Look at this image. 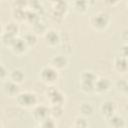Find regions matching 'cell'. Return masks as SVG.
<instances>
[{
    "label": "cell",
    "instance_id": "obj_1",
    "mask_svg": "<svg viewBox=\"0 0 128 128\" xmlns=\"http://www.w3.org/2000/svg\"><path fill=\"white\" fill-rule=\"evenodd\" d=\"M110 23H111V17L108 13L104 11H98L92 14L89 18L90 26L98 32L105 31L110 26Z\"/></svg>",
    "mask_w": 128,
    "mask_h": 128
},
{
    "label": "cell",
    "instance_id": "obj_2",
    "mask_svg": "<svg viewBox=\"0 0 128 128\" xmlns=\"http://www.w3.org/2000/svg\"><path fill=\"white\" fill-rule=\"evenodd\" d=\"M15 100L17 105L23 109L35 108L38 105V96L33 91H21Z\"/></svg>",
    "mask_w": 128,
    "mask_h": 128
},
{
    "label": "cell",
    "instance_id": "obj_3",
    "mask_svg": "<svg viewBox=\"0 0 128 128\" xmlns=\"http://www.w3.org/2000/svg\"><path fill=\"white\" fill-rule=\"evenodd\" d=\"M39 78L47 86H53L59 78V71L50 65L43 66L39 72Z\"/></svg>",
    "mask_w": 128,
    "mask_h": 128
},
{
    "label": "cell",
    "instance_id": "obj_4",
    "mask_svg": "<svg viewBox=\"0 0 128 128\" xmlns=\"http://www.w3.org/2000/svg\"><path fill=\"white\" fill-rule=\"evenodd\" d=\"M45 96L50 105H62L65 102L64 94L54 86H48L45 91Z\"/></svg>",
    "mask_w": 128,
    "mask_h": 128
},
{
    "label": "cell",
    "instance_id": "obj_5",
    "mask_svg": "<svg viewBox=\"0 0 128 128\" xmlns=\"http://www.w3.org/2000/svg\"><path fill=\"white\" fill-rule=\"evenodd\" d=\"M99 112L107 120L117 113V103L113 100H104L99 106Z\"/></svg>",
    "mask_w": 128,
    "mask_h": 128
},
{
    "label": "cell",
    "instance_id": "obj_6",
    "mask_svg": "<svg viewBox=\"0 0 128 128\" xmlns=\"http://www.w3.org/2000/svg\"><path fill=\"white\" fill-rule=\"evenodd\" d=\"M43 38H44L45 44L50 48H55L62 42L61 41V33L58 30L53 29V28L48 29V31L43 36Z\"/></svg>",
    "mask_w": 128,
    "mask_h": 128
},
{
    "label": "cell",
    "instance_id": "obj_7",
    "mask_svg": "<svg viewBox=\"0 0 128 128\" xmlns=\"http://www.w3.org/2000/svg\"><path fill=\"white\" fill-rule=\"evenodd\" d=\"M48 65H50L51 67H53L57 71H62V70H65L68 67L69 59H68L67 55H65V54L53 55L49 59V64Z\"/></svg>",
    "mask_w": 128,
    "mask_h": 128
},
{
    "label": "cell",
    "instance_id": "obj_8",
    "mask_svg": "<svg viewBox=\"0 0 128 128\" xmlns=\"http://www.w3.org/2000/svg\"><path fill=\"white\" fill-rule=\"evenodd\" d=\"M112 87V83L109 78L107 77H98L94 84V91L96 94H105L107 93Z\"/></svg>",
    "mask_w": 128,
    "mask_h": 128
},
{
    "label": "cell",
    "instance_id": "obj_9",
    "mask_svg": "<svg viewBox=\"0 0 128 128\" xmlns=\"http://www.w3.org/2000/svg\"><path fill=\"white\" fill-rule=\"evenodd\" d=\"M32 116L34 118V120L38 121L39 123H41L42 121H44L45 119L50 117V111H49V107L45 106L43 104L37 105L35 108H33V112H32Z\"/></svg>",
    "mask_w": 128,
    "mask_h": 128
},
{
    "label": "cell",
    "instance_id": "obj_10",
    "mask_svg": "<svg viewBox=\"0 0 128 128\" xmlns=\"http://www.w3.org/2000/svg\"><path fill=\"white\" fill-rule=\"evenodd\" d=\"M28 46L25 43V41L23 40L22 37H17L14 42L12 43V45L10 46V50L12 51L13 54L17 55V56H22L24 55L27 51H28Z\"/></svg>",
    "mask_w": 128,
    "mask_h": 128
},
{
    "label": "cell",
    "instance_id": "obj_11",
    "mask_svg": "<svg viewBox=\"0 0 128 128\" xmlns=\"http://www.w3.org/2000/svg\"><path fill=\"white\" fill-rule=\"evenodd\" d=\"M2 90L4 92V94L8 97H14L16 98L18 96V94L21 92L20 91V85L12 82L11 80H7L5 82H3V87H2Z\"/></svg>",
    "mask_w": 128,
    "mask_h": 128
},
{
    "label": "cell",
    "instance_id": "obj_12",
    "mask_svg": "<svg viewBox=\"0 0 128 128\" xmlns=\"http://www.w3.org/2000/svg\"><path fill=\"white\" fill-rule=\"evenodd\" d=\"M113 67L115 71L118 73H128V59L121 55L115 57L113 61Z\"/></svg>",
    "mask_w": 128,
    "mask_h": 128
},
{
    "label": "cell",
    "instance_id": "obj_13",
    "mask_svg": "<svg viewBox=\"0 0 128 128\" xmlns=\"http://www.w3.org/2000/svg\"><path fill=\"white\" fill-rule=\"evenodd\" d=\"M106 121L110 128H126L127 126L125 118L122 115H119L117 113L112 117H110L109 119H107Z\"/></svg>",
    "mask_w": 128,
    "mask_h": 128
},
{
    "label": "cell",
    "instance_id": "obj_14",
    "mask_svg": "<svg viewBox=\"0 0 128 128\" xmlns=\"http://www.w3.org/2000/svg\"><path fill=\"white\" fill-rule=\"evenodd\" d=\"M7 33L9 35L17 37V34L19 33V25L15 21H8L5 24H1V33Z\"/></svg>",
    "mask_w": 128,
    "mask_h": 128
},
{
    "label": "cell",
    "instance_id": "obj_15",
    "mask_svg": "<svg viewBox=\"0 0 128 128\" xmlns=\"http://www.w3.org/2000/svg\"><path fill=\"white\" fill-rule=\"evenodd\" d=\"M9 80L20 85L25 81V73L20 68H14L9 73Z\"/></svg>",
    "mask_w": 128,
    "mask_h": 128
},
{
    "label": "cell",
    "instance_id": "obj_16",
    "mask_svg": "<svg viewBox=\"0 0 128 128\" xmlns=\"http://www.w3.org/2000/svg\"><path fill=\"white\" fill-rule=\"evenodd\" d=\"M98 79L97 74L92 70H83L79 75V82L83 83H91L95 84L96 80Z\"/></svg>",
    "mask_w": 128,
    "mask_h": 128
},
{
    "label": "cell",
    "instance_id": "obj_17",
    "mask_svg": "<svg viewBox=\"0 0 128 128\" xmlns=\"http://www.w3.org/2000/svg\"><path fill=\"white\" fill-rule=\"evenodd\" d=\"M79 112H80V115L81 116H84V117H90L94 114V105L91 103V102H82L80 105H79V108H78Z\"/></svg>",
    "mask_w": 128,
    "mask_h": 128
},
{
    "label": "cell",
    "instance_id": "obj_18",
    "mask_svg": "<svg viewBox=\"0 0 128 128\" xmlns=\"http://www.w3.org/2000/svg\"><path fill=\"white\" fill-rule=\"evenodd\" d=\"M26 14H27V10L26 9H22V8H13L11 9V15L13 18V21L15 22H22V21H26Z\"/></svg>",
    "mask_w": 128,
    "mask_h": 128
},
{
    "label": "cell",
    "instance_id": "obj_19",
    "mask_svg": "<svg viewBox=\"0 0 128 128\" xmlns=\"http://www.w3.org/2000/svg\"><path fill=\"white\" fill-rule=\"evenodd\" d=\"M23 40L25 41V43L27 44L28 48H33L37 45L38 43V36L33 32V31H29V32H26L24 35H23Z\"/></svg>",
    "mask_w": 128,
    "mask_h": 128
},
{
    "label": "cell",
    "instance_id": "obj_20",
    "mask_svg": "<svg viewBox=\"0 0 128 128\" xmlns=\"http://www.w3.org/2000/svg\"><path fill=\"white\" fill-rule=\"evenodd\" d=\"M52 11L65 16V14L68 11V3L64 1H56L52 3Z\"/></svg>",
    "mask_w": 128,
    "mask_h": 128
},
{
    "label": "cell",
    "instance_id": "obj_21",
    "mask_svg": "<svg viewBox=\"0 0 128 128\" xmlns=\"http://www.w3.org/2000/svg\"><path fill=\"white\" fill-rule=\"evenodd\" d=\"M32 31L39 37V36H44L46 34V32L48 31V27L47 25L43 22V21H38L37 23H35L34 25H32Z\"/></svg>",
    "mask_w": 128,
    "mask_h": 128
},
{
    "label": "cell",
    "instance_id": "obj_22",
    "mask_svg": "<svg viewBox=\"0 0 128 128\" xmlns=\"http://www.w3.org/2000/svg\"><path fill=\"white\" fill-rule=\"evenodd\" d=\"M49 111H50V117L53 118L54 120L61 118L64 113V109L62 105H50Z\"/></svg>",
    "mask_w": 128,
    "mask_h": 128
},
{
    "label": "cell",
    "instance_id": "obj_23",
    "mask_svg": "<svg viewBox=\"0 0 128 128\" xmlns=\"http://www.w3.org/2000/svg\"><path fill=\"white\" fill-rule=\"evenodd\" d=\"M73 9L78 13H85L89 8L88 1H74L72 2Z\"/></svg>",
    "mask_w": 128,
    "mask_h": 128
},
{
    "label": "cell",
    "instance_id": "obj_24",
    "mask_svg": "<svg viewBox=\"0 0 128 128\" xmlns=\"http://www.w3.org/2000/svg\"><path fill=\"white\" fill-rule=\"evenodd\" d=\"M73 126L75 128H89V121L87 117L84 116H77L74 118Z\"/></svg>",
    "mask_w": 128,
    "mask_h": 128
},
{
    "label": "cell",
    "instance_id": "obj_25",
    "mask_svg": "<svg viewBox=\"0 0 128 128\" xmlns=\"http://www.w3.org/2000/svg\"><path fill=\"white\" fill-rule=\"evenodd\" d=\"M40 16H39V13L33 11V10H30V9H27V14H26V21L30 22L32 25H34L35 23H37L38 21H40Z\"/></svg>",
    "mask_w": 128,
    "mask_h": 128
},
{
    "label": "cell",
    "instance_id": "obj_26",
    "mask_svg": "<svg viewBox=\"0 0 128 128\" xmlns=\"http://www.w3.org/2000/svg\"><path fill=\"white\" fill-rule=\"evenodd\" d=\"M16 38H17V37L12 36V35H9V34H7V33H5V32L1 33V42H2V44H3L4 46H6V47H8V48H10V46L12 45V43L14 42V40H15Z\"/></svg>",
    "mask_w": 128,
    "mask_h": 128
},
{
    "label": "cell",
    "instance_id": "obj_27",
    "mask_svg": "<svg viewBox=\"0 0 128 128\" xmlns=\"http://www.w3.org/2000/svg\"><path fill=\"white\" fill-rule=\"evenodd\" d=\"M79 87H80V90H81L83 93H85V94H92V93H95V91H94V84L79 82Z\"/></svg>",
    "mask_w": 128,
    "mask_h": 128
},
{
    "label": "cell",
    "instance_id": "obj_28",
    "mask_svg": "<svg viewBox=\"0 0 128 128\" xmlns=\"http://www.w3.org/2000/svg\"><path fill=\"white\" fill-rule=\"evenodd\" d=\"M9 73L10 71H8V68L6 67V65L1 62V65H0V79L2 82H5L9 79Z\"/></svg>",
    "mask_w": 128,
    "mask_h": 128
},
{
    "label": "cell",
    "instance_id": "obj_29",
    "mask_svg": "<svg viewBox=\"0 0 128 128\" xmlns=\"http://www.w3.org/2000/svg\"><path fill=\"white\" fill-rule=\"evenodd\" d=\"M40 126L42 128H57L56 121L53 118H51V117H49V118L45 119L44 121H42L40 123Z\"/></svg>",
    "mask_w": 128,
    "mask_h": 128
},
{
    "label": "cell",
    "instance_id": "obj_30",
    "mask_svg": "<svg viewBox=\"0 0 128 128\" xmlns=\"http://www.w3.org/2000/svg\"><path fill=\"white\" fill-rule=\"evenodd\" d=\"M120 38L125 42V44H128V28H124L121 30Z\"/></svg>",
    "mask_w": 128,
    "mask_h": 128
},
{
    "label": "cell",
    "instance_id": "obj_31",
    "mask_svg": "<svg viewBox=\"0 0 128 128\" xmlns=\"http://www.w3.org/2000/svg\"><path fill=\"white\" fill-rule=\"evenodd\" d=\"M120 55L128 59V44H123L122 47L120 48Z\"/></svg>",
    "mask_w": 128,
    "mask_h": 128
},
{
    "label": "cell",
    "instance_id": "obj_32",
    "mask_svg": "<svg viewBox=\"0 0 128 128\" xmlns=\"http://www.w3.org/2000/svg\"><path fill=\"white\" fill-rule=\"evenodd\" d=\"M127 83H128L127 81H124V80H118V81L116 82V87L122 92V90L125 88V86H126Z\"/></svg>",
    "mask_w": 128,
    "mask_h": 128
},
{
    "label": "cell",
    "instance_id": "obj_33",
    "mask_svg": "<svg viewBox=\"0 0 128 128\" xmlns=\"http://www.w3.org/2000/svg\"><path fill=\"white\" fill-rule=\"evenodd\" d=\"M122 93L124 94V95H126L127 97H128V83L126 84V86H125V88L122 90Z\"/></svg>",
    "mask_w": 128,
    "mask_h": 128
},
{
    "label": "cell",
    "instance_id": "obj_34",
    "mask_svg": "<svg viewBox=\"0 0 128 128\" xmlns=\"http://www.w3.org/2000/svg\"><path fill=\"white\" fill-rule=\"evenodd\" d=\"M119 2L118 1H106V4H110V5H112V6H115V5H117Z\"/></svg>",
    "mask_w": 128,
    "mask_h": 128
},
{
    "label": "cell",
    "instance_id": "obj_35",
    "mask_svg": "<svg viewBox=\"0 0 128 128\" xmlns=\"http://www.w3.org/2000/svg\"><path fill=\"white\" fill-rule=\"evenodd\" d=\"M125 111H126V113L128 114V105H126V106H125Z\"/></svg>",
    "mask_w": 128,
    "mask_h": 128
},
{
    "label": "cell",
    "instance_id": "obj_36",
    "mask_svg": "<svg viewBox=\"0 0 128 128\" xmlns=\"http://www.w3.org/2000/svg\"><path fill=\"white\" fill-rule=\"evenodd\" d=\"M35 128H42V127H41V126L39 125V126H37V127H35Z\"/></svg>",
    "mask_w": 128,
    "mask_h": 128
},
{
    "label": "cell",
    "instance_id": "obj_37",
    "mask_svg": "<svg viewBox=\"0 0 128 128\" xmlns=\"http://www.w3.org/2000/svg\"><path fill=\"white\" fill-rule=\"evenodd\" d=\"M126 5H127V8H128V2H127V3H126Z\"/></svg>",
    "mask_w": 128,
    "mask_h": 128
},
{
    "label": "cell",
    "instance_id": "obj_38",
    "mask_svg": "<svg viewBox=\"0 0 128 128\" xmlns=\"http://www.w3.org/2000/svg\"><path fill=\"white\" fill-rule=\"evenodd\" d=\"M70 128H75V127H74V126H72V127H70Z\"/></svg>",
    "mask_w": 128,
    "mask_h": 128
}]
</instances>
